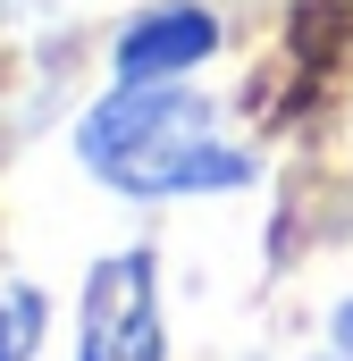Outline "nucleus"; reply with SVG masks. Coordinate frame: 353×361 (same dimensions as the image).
<instances>
[{
    "label": "nucleus",
    "instance_id": "obj_4",
    "mask_svg": "<svg viewBox=\"0 0 353 361\" xmlns=\"http://www.w3.org/2000/svg\"><path fill=\"white\" fill-rule=\"evenodd\" d=\"M51 345V294L34 277H0V361H34Z\"/></svg>",
    "mask_w": 353,
    "mask_h": 361
},
{
    "label": "nucleus",
    "instance_id": "obj_2",
    "mask_svg": "<svg viewBox=\"0 0 353 361\" xmlns=\"http://www.w3.org/2000/svg\"><path fill=\"white\" fill-rule=\"evenodd\" d=\"M76 361H169V302H160V252L152 244H126V252L85 269Z\"/></svg>",
    "mask_w": 353,
    "mask_h": 361
},
{
    "label": "nucleus",
    "instance_id": "obj_3",
    "mask_svg": "<svg viewBox=\"0 0 353 361\" xmlns=\"http://www.w3.org/2000/svg\"><path fill=\"white\" fill-rule=\"evenodd\" d=\"M227 51V17L210 0H152L109 42V85H185Z\"/></svg>",
    "mask_w": 353,
    "mask_h": 361
},
{
    "label": "nucleus",
    "instance_id": "obj_5",
    "mask_svg": "<svg viewBox=\"0 0 353 361\" xmlns=\"http://www.w3.org/2000/svg\"><path fill=\"white\" fill-rule=\"evenodd\" d=\"M328 353H337V361H353V294L328 311Z\"/></svg>",
    "mask_w": 353,
    "mask_h": 361
},
{
    "label": "nucleus",
    "instance_id": "obj_6",
    "mask_svg": "<svg viewBox=\"0 0 353 361\" xmlns=\"http://www.w3.org/2000/svg\"><path fill=\"white\" fill-rule=\"evenodd\" d=\"M320 361H337V353H320Z\"/></svg>",
    "mask_w": 353,
    "mask_h": 361
},
{
    "label": "nucleus",
    "instance_id": "obj_1",
    "mask_svg": "<svg viewBox=\"0 0 353 361\" xmlns=\"http://www.w3.org/2000/svg\"><path fill=\"white\" fill-rule=\"evenodd\" d=\"M68 143L76 169L118 202H202L261 177V160L227 135L219 101H202L193 85H109Z\"/></svg>",
    "mask_w": 353,
    "mask_h": 361
}]
</instances>
